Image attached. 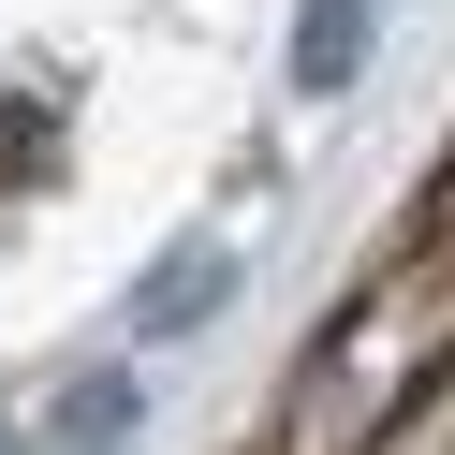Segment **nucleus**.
Masks as SVG:
<instances>
[{
  "label": "nucleus",
  "mask_w": 455,
  "mask_h": 455,
  "mask_svg": "<svg viewBox=\"0 0 455 455\" xmlns=\"http://www.w3.org/2000/svg\"><path fill=\"white\" fill-rule=\"evenodd\" d=\"M0 455H15V441H0Z\"/></svg>",
  "instance_id": "obj_5"
},
{
  "label": "nucleus",
  "mask_w": 455,
  "mask_h": 455,
  "mask_svg": "<svg viewBox=\"0 0 455 455\" xmlns=\"http://www.w3.org/2000/svg\"><path fill=\"white\" fill-rule=\"evenodd\" d=\"M0 177H44V118L30 103H0Z\"/></svg>",
  "instance_id": "obj_4"
},
{
  "label": "nucleus",
  "mask_w": 455,
  "mask_h": 455,
  "mask_svg": "<svg viewBox=\"0 0 455 455\" xmlns=\"http://www.w3.org/2000/svg\"><path fill=\"white\" fill-rule=\"evenodd\" d=\"M206 308H220V235H191L177 265L132 294V338H177V323H206Z\"/></svg>",
  "instance_id": "obj_1"
},
{
  "label": "nucleus",
  "mask_w": 455,
  "mask_h": 455,
  "mask_svg": "<svg viewBox=\"0 0 455 455\" xmlns=\"http://www.w3.org/2000/svg\"><path fill=\"white\" fill-rule=\"evenodd\" d=\"M118 441H132V382H89L74 426H60V455H118Z\"/></svg>",
  "instance_id": "obj_3"
},
{
  "label": "nucleus",
  "mask_w": 455,
  "mask_h": 455,
  "mask_svg": "<svg viewBox=\"0 0 455 455\" xmlns=\"http://www.w3.org/2000/svg\"><path fill=\"white\" fill-rule=\"evenodd\" d=\"M353 30H367V0H308V44H294L308 89H353Z\"/></svg>",
  "instance_id": "obj_2"
}]
</instances>
